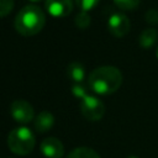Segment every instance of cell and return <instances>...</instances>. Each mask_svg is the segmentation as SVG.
<instances>
[{
	"label": "cell",
	"instance_id": "6da1fadb",
	"mask_svg": "<svg viewBox=\"0 0 158 158\" xmlns=\"http://www.w3.org/2000/svg\"><path fill=\"white\" fill-rule=\"evenodd\" d=\"M122 84V73L112 65H102L94 69L88 78L89 88L100 95L114 94Z\"/></svg>",
	"mask_w": 158,
	"mask_h": 158
},
{
	"label": "cell",
	"instance_id": "7a4b0ae2",
	"mask_svg": "<svg viewBox=\"0 0 158 158\" xmlns=\"http://www.w3.org/2000/svg\"><path fill=\"white\" fill-rule=\"evenodd\" d=\"M16 31L22 36H35L46 25V15L37 5L23 6L14 21Z\"/></svg>",
	"mask_w": 158,
	"mask_h": 158
},
{
	"label": "cell",
	"instance_id": "3957f363",
	"mask_svg": "<svg viewBox=\"0 0 158 158\" xmlns=\"http://www.w3.org/2000/svg\"><path fill=\"white\" fill-rule=\"evenodd\" d=\"M36 144V137L28 127L20 126L14 128L7 136V146L10 151L17 156L30 154Z\"/></svg>",
	"mask_w": 158,
	"mask_h": 158
},
{
	"label": "cell",
	"instance_id": "277c9868",
	"mask_svg": "<svg viewBox=\"0 0 158 158\" xmlns=\"http://www.w3.org/2000/svg\"><path fill=\"white\" fill-rule=\"evenodd\" d=\"M80 111L83 116L89 121H99L105 114V106L96 96L86 95L80 104Z\"/></svg>",
	"mask_w": 158,
	"mask_h": 158
},
{
	"label": "cell",
	"instance_id": "5b68a950",
	"mask_svg": "<svg viewBox=\"0 0 158 158\" xmlns=\"http://www.w3.org/2000/svg\"><path fill=\"white\" fill-rule=\"evenodd\" d=\"M10 114L19 123H28L35 118V110L26 100H15L10 105Z\"/></svg>",
	"mask_w": 158,
	"mask_h": 158
},
{
	"label": "cell",
	"instance_id": "8992f818",
	"mask_svg": "<svg viewBox=\"0 0 158 158\" xmlns=\"http://www.w3.org/2000/svg\"><path fill=\"white\" fill-rule=\"evenodd\" d=\"M131 27L130 20L126 15L116 12L112 14L109 20H107V28L110 31V33L115 37H123L128 33Z\"/></svg>",
	"mask_w": 158,
	"mask_h": 158
},
{
	"label": "cell",
	"instance_id": "52a82bcc",
	"mask_svg": "<svg viewBox=\"0 0 158 158\" xmlns=\"http://www.w3.org/2000/svg\"><path fill=\"white\" fill-rule=\"evenodd\" d=\"M44 7L53 17H65L73 11V0H46Z\"/></svg>",
	"mask_w": 158,
	"mask_h": 158
},
{
	"label": "cell",
	"instance_id": "ba28073f",
	"mask_svg": "<svg viewBox=\"0 0 158 158\" xmlns=\"http://www.w3.org/2000/svg\"><path fill=\"white\" fill-rule=\"evenodd\" d=\"M41 153L47 158H62L64 154L63 143L56 137H47L40 146Z\"/></svg>",
	"mask_w": 158,
	"mask_h": 158
},
{
	"label": "cell",
	"instance_id": "9c48e42d",
	"mask_svg": "<svg viewBox=\"0 0 158 158\" xmlns=\"http://www.w3.org/2000/svg\"><path fill=\"white\" fill-rule=\"evenodd\" d=\"M54 125V116L49 111H42L35 117V128L37 132H47Z\"/></svg>",
	"mask_w": 158,
	"mask_h": 158
},
{
	"label": "cell",
	"instance_id": "30bf717a",
	"mask_svg": "<svg viewBox=\"0 0 158 158\" xmlns=\"http://www.w3.org/2000/svg\"><path fill=\"white\" fill-rule=\"evenodd\" d=\"M67 74L73 80V83H83V79L85 77V69L81 63L72 62L67 67Z\"/></svg>",
	"mask_w": 158,
	"mask_h": 158
},
{
	"label": "cell",
	"instance_id": "8fae6325",
	"mask_svg": "<svg viewBox=\"0 0 158 158\" xmlns=\"http://www.w3.org/2000/svg\"><path fill=\"white\" fill-rule=\"evenodd\" d=\"M158 40V32L154 28H146L139 35L138 42L142 48H151Z\"/></svg>",
	"mask_w": 158,
	"mask_h": 158
},
{
	"label": "cell",
	"instance_id": "7c38bea8",
	"mask_svg": "<svg viewBox=\"0 0 158 158\" xmlns=\"http://www.w3.org/2000/svg\"><path fill=\"white\" fill-rule=\"evenodd\" d=\"M67 158H100V156L89 147H78L73 149Z\"/></svg>",
	"mask_w": 158,
	"mask_h": 158
},
{
	"label": "cell",
	"instance_id": "4fadbf2b",
	"mask_svg": "<svg viewBox=\"0 0 158 158\" xmlns=\"http://www.w3.org/2000/svg\"><path fill=\"white\" fill-rule=\"evenodd\" d=\"M74 22H75L77 27L84 30V28L89 27V25H90V22H91V19H90V16H89L85 11H81V12H79V14L75 16Z\"/></svg>",
	"mask_w": 158,
	"mask_h": 158
},
{
	"label": "cell",
	"instance_id": "5bb4252c",
	"mask_svg": "<svg viewBox=\"0 0 158 158\" xmlns=\"http://www.w3.org/2000/svg\"><path fill=\"white\" fill-rule=\"evenodd\" d=\"M14 0H0V19L7 16L14 9Z\"/></svg>",
	"mask_w": 158,
	"mask_h": 158
},
{
	"label": "cell",
	"instance_id": "9a60e30c",
	"mask_svg": "<svg viewBox=\"0 0 158 158\" xmlns=\"http://www.w3.org/2000/svg\"><path fill=\"white\" fill-rule=\"evenodd\" d=\"M141 0H114V2L122 10H133L138 6Z\"/></svg>",
	"mask_w": 158,
	"mask_h": 158
},
{
	"label": "cell",
	"instance_id": "2e32d148",
	"mask_svg": "<svg viewBox=\"0 0 158 158\" xmlns=\"http://www.w3.org/2000/svg\"><path fill=\"white\" fill-rule=\"evenodd\" d=\"M72 93L74 94L75 98H79V99H84L86 95H89L86 93V86L83 85V83H74L72 85Z\"/></svg>",
	"mask_w": 158,
	"mask_h": 158
},
{
	"label": "cell",
	"instance_id": "e0dca14e",
	"mask_svg": "<svg viewBox=\"0 0 158 158\" xmlns=\"http://www.w3.org/2000/svg\"><path fill=\"white\" fill-rule=\"evenodd\" d=\"M75 1V4L81 9V11H89V10H91V9H94L98 4H99V1L100 0H74Z\"/></svg>",
	"mask_w": 158,
	"mask_h": 158
},
{
	"label": "cell",
	"instance_id": "ac0fdd59",
	"mask_svg": "<svg viewBox=\"0 0 158 158\" xmlns=\"http://www.w3.org/2000/svg\"><path fill=\"white\" fill-rule=\"evenodd\" d=\"M128 158H137V157H136V156H130Z\"/></svg>",
	"mask_w": 158,
	"mask_h": 158
},
{
	"label": "cell",
	"instance_id": "d6986e66",
	"mask_svg": "<svg viewBox=\"0 0 158 158\" xmlns=\"http://www.w3.org/2000/svg\"><path fill=\"white\" fill-rule=\"evenodd\" d=\"M30 1H33V2H37V1H41V0H30Z\"/></svg>",
	"mask_w": 158,
	"mask_h": 158
},
{
	"label": "cell",
	"instance_id": "ffe728a7",
	"mask_svg": "<svg viewBox=\"0 0 158 158\" xmlns=\"http://www.w3.org/2000/svg\"><path fill=\"white\" fill-rule=\"evenodd\" d=\"M156 56H157V58H158V48H157V51H156Z\"/></svg>",
	"mask_w": 158,
	"mask_h": 158
}]
</instances>
